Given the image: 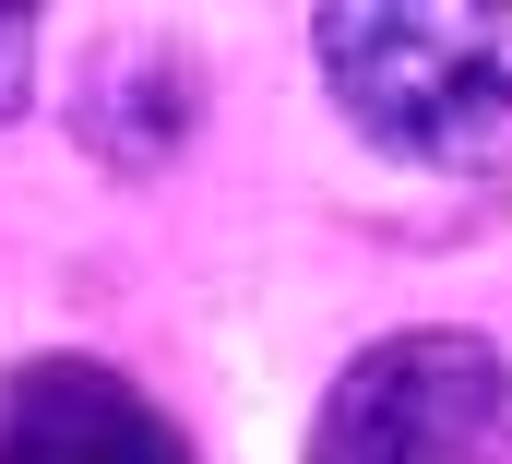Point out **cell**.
<instances>
[{"mask_svg":"<svg viewBox=\"0 0 512 464\" xmlns=\"http://www.w3.org/2000/svg\"><path fill=\"white\" fill-rule=\"evenodd\" d=\"M334 108L405 167L512 155V0H322Z\"/></svg>","mask_w":512,"mask_h":464,"instance_id":"obj_1","label":"cell"},{"mask_svg":"<svg viewBox=\"0 0 512 464\" xmlns=\"http://www.w3.org/2000/svg\"><path fill=\"white\" fill-rule=\"evenodd\" d=\"M310 464H512V357L465 322L358 346L310 417Z\"/></svg>","mask_w":512,"mask_h":464,"instance_id":"obj_2","label":"cell"},{"mask_svg":"<svg viewBox=\"0 0 512 464\" xmlns=\"http://www.w3.org/2000/svg\"><path fill=\"white\" fill-rule=\"evenodd\" d=\"M0 464H191V441L108 357H24L0 369Z\"/></svg>","mask_w":512,"mask_h":464,"instance_id":"obj_3","label":"cell"},{"mask_svg":"<svg viewBox=\"0 0 512 464\" xmlns=\"http://www.w3.org/2000/svg\"><path fill=\"white\" fill-rule=\"evenodd\" d=\"M191 119H203V72H191V48H167V36L96 48V72H84V96H72V131H84L120 179L167 167V155L191 143Z\"/></svg>","mask_w":512,"mask_h":464,"instance_id":"obj_4","label":"cell"},{"mask_svg":"<svg viewBox=\"0 0 512 464\" xmlns=\"http://www.w3.org/2000/svg\"><path fill=\"white\" fill-rule=\"evenodd\" d=\"M36 96V0H0V119Z\"/></svg>","mask_w":512,"mask_h":464,"instance_id":"obj_5","label":"cell"}]
</instances>
